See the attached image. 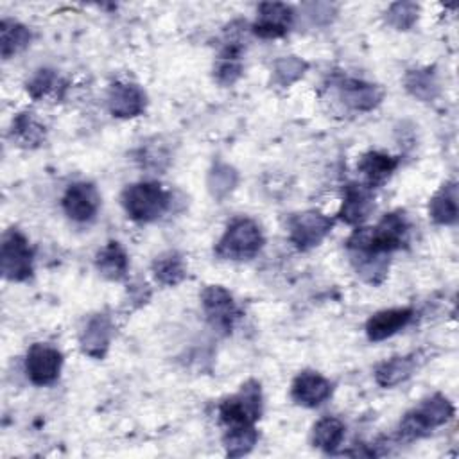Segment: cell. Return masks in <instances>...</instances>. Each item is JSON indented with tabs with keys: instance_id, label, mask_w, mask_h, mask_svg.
<instances>
[{
	"instance_id": "f1b7e54d",
	"label": "cell",
	"mask_w": 459,
	"mask_h": 459,
	"mask_svg": "<svg viewBox=\"0 0 459 459\" xmlns=\"http://www.w3.org/2000/svg\"><path fill=\"white\" fill-rule=\"evenodd\" d=\"M307 68V65L290 56V57H283L281 61L276 63V77L283 82V84H289L292 81H296L299 75H303V70Z\"/></svg>"
},
{
	"instance_id": "ba28073f",
	"label": "cell",
	"mask_w": 459,
	"mask_h": 459,
	"mask_svg": "<svg viewBox=\"0 0 459 459\" xmlns=\"http://www.w3.org/2000/svg\"><path fill=\"white\" fill-rule=\"evenodd\" d=\"M201 303L210 325L217 330L230 332L238 317V308L231 294L221 285H210L201 294Z\"/></svg>"
},
{
	"instance_id": "d6986e66",
	"label": "cell",
	"mask_w": 459,
	"mask_h": 459,
	"mask_svg": "<svg viewBox=\"0 0 459 459\" xmlns=\"http://www.w3.org/2000/svg\"><path fill=\"white\" fill-rule=\"evenodd\" d=\"M99 273L108 280H122L127 273V255L118 242H108L95 256Z\"/></svg>"
},
{
	"instance_id": "9a60e30c",
	"label": "cell",
	"mask_w": 459,
	"mask_h": 459,
	"mask_svg": "<svg viewBox=\"0 0 459 459\" xmlns=\"http://www.w3.org/2000/svg\"><path fill=\"white\" fill-rule=\"evenodd\" d=\"M111 321L106 314H97L93 316L82 333H81V348L86 355L93 357V359H102L104 353L109 348V341H111Z\"/></svg>"
},
{
	"instance_id": "277c9868",
	"label": "cell",
	"mask_w": 459,
	"mask_h": 459,
	"mask_svg": "<svg viewBox=\"0 0 459 459\" xmlns=\"http://www.w3.org/2000/svg\"><path fill=\"white\" fill-rule=\"evenodd\" d=\"M262 412V391L260 384L255 380L246 382L240 391L230 398H226L219 405L221 421L226 429L237 427H251L260 418Z\"/></svg>"
},
{
	"instance_id": "9c48e42d",
	"label": "cell",
	"mask_w": 459,
	"mask_h": 459,
	"mask_svg": "<svg viewBox=\"0 0 459 459\" xmlns=\"http://www.w3.org/2000/svg\"><path fill=\"white\" fill-rule=\"evenodd\" d=\"M294 22V11L281 2H265L258 5L253 32L260 38H281L289 32Z\"/></svg>"
},
{
	"instance_id": "2e32d148",
	"label": "cell",
	"mask_w": 459,
	"mask_h": 459,
	"mask_svg": "<svg viewBox=\"0 0 459 459\" xmlns=\"http://www.w3.org/2000/svg\"><path fill=\"white\" fill-rule=\"evenodd\" d=\"M396 167L398 158L378 151H369L359 160V170L364 176L368 186H378L385 183Z\"/></svg>"
},
{
	"instance_id": "ffe728a7",
	"label": "cell",
	"mask_w": 459,
	"mask_h": 459,
	"mask_svg": "<svg viewBox=\"0 0 459 459\" xmlns=\"http://www.w3.org/2000/svg\"><path fill=\"white\" fill-rule=\"evenodd\" d=\"M429 213L437 224H454L457 221V188L455 183L443 185L429 203Z\"/></svg>"
},
{
	"instance_id": "cb8c5ba5",
	"label": "cell",
	"mask_w": 459,
	"mask_h": 459,
	"mask_svg": "<svg viewBox=\"0 0 459 459\" xmlns=\"http://www.w3.org/2000/svg\"><path fill=\"white\" fill-rule=\"evenodd\" d=\"M152 274L163 285H178L186 276V267L178 253L169 251L156 256L152 262Z\"/></svg>"
},
{
	"instance_id": "8fae6325",
	"label": "cell",
	"mask_w": 459,
	"mask_h": 459,
	"mask_svg": "<svg viewBox=\"0 0 459 459\" xmlns=\"http://www.w3.org/2000/svg\"><path fill=\"white\" fill-rule=\"evenodd\" d=\"M290 394L299 405L317 407L332 394V384L316 371H303L294 378Z\"/></svg>"
},
{
	"instance_id": "4fadbf2b",
	"label": "cell",
	"mask_w": 459,
	"mask_h": 459,
	"mask_svg": "<svg viewBox=\"0 0 459 459\" xmlns=\"http://www.w3.org/2000/svg\"><path fill=\"white\" fill-rule=\"evenodd\" d=\"M109 111L120 118H131L145 109V93L133 82H115L108 95Z\"/></svg>"
},
{
	"instance_id": "e0dca14e",
	"label": "cell",
	"mask_w": 459,
	"mask_h": 459,
	"mask_svg": "<svg viewBox=\"0 0 459 459\" xmlns=\"http://www.w3.org/2000/svg\"><path fill=\"white\" fill-rule=\"evenodd\" d=\"M341 88H342L344 102L359 111L373 109L382 100V90L369 82L348 79L342 82Z\"/></svg>"
},
{
	"instance_id": "6da1fadb",
	"label": "cell",
	"mask_w": 459,
	"mask_h": 459,
	"mask_svg": "<svg viewBox=\"0 0 459 459\" xmlns=\"http://www.w3.org/2000/svg\"><path fill=\"white\" fill-rule=\"evenodd\" d=\"M122 204L127 217H131L133 221L151 222L160 219L167 212L170 197L161 185L152 181H142L129 185L122 192Z\"/></svg>"
},
{
	"instance_id": "7a4b0ae2",
	"label": "cell",
	"mask_w": 459,
	"mask_h": 459,
	"mask_svg": "<svg viewBox=\"0 0 459 459\" xmlns=\"http://www.w3.org/2000/svg\"><path fill=\"white\" fill-rule=\"evenodd\" d=\"M264 246L260 226L247 219L238 217L231 221L215 246V255L224 260H249Z\"/></svg>"
},
{
	"instance_id": "3957f363",
	"label": "cell",
	"mask_w": 459,
	"mask_h": 459,
	"mask_svg": "<svg viewBox=\"0 0 459 459\" xmlns=\"http://www.w3.org/2000/svg\"><path fill=\"white\" fill-rule=\"evenodd\" d=\"M454 416V405L443 394L423 400L416 409L409 411L400 421V436L403 439H418L445 425Z\"/></svg>"
},
{
	"instance_id": "f546056e",
	"label": "cell",
	"mask_w": 459,
	"mask_h": 459,
	"mask_svg": "<svg viewBox=\"0 0 459 459\" xmlns=\"http://www.w3.org/2000/svg\"><path fill=\"white\" fill-rule=\"evenodd\" d=\"M56 84V75L50 70H38L32 79L27 82V91L34 97L39 99L47 91H50Z\"/></svg>"
},
{
	"instance_id": "8992f818",
	"label": "cell",
	"mask_w": 459,
	"mask_h": 459,
	"mask_svg": "<svg viewBox=\"0 0 459 459\" xmlns=\"http://www.w3.org/2000/svg\"><path fill=\"white\" fill-rule=\"evenodd\" d=\"M333 221L316 210L296 213L289 221V238L299 249H310L317 246L332 230Z\"/></svg>"
},
{
	"instance_id": "7402d4cb",
	"label": "cell",
	"mask_w": 459,
	"mask_h": 459,
	"mask_svg": "<svg viewBox=\"0 0 459 459\" xmlns=\"http://www.w3.org/2000/svg\"><path fill=\"white\" fill-rule=\"evenodd\" d=\"M344 437V425L339 418L325 416L321 418L312 430V441L317 448L325 452H333Z\"/></svg>"
},
{
	"instance_id": "4dcf8cb0",
	"label": "cell",
	"mask_w": 459,
	"mask_h": 459,
	"mask_svg": "<svg viewBox=\"0 0 459 459\" xmlns=\"http://www.w3.org/2000/svg\"><path fill=\"white\" fill-rule=\"evenodd\" d=\"M235 185V172L230 167H215V170L212 172V179H210V186L212 192L215 195H222L226 192H230Z\"/></svg>"
},
{
	"instance_id": "5b68a950",
	"label": "cell",
	"mask_w": 459,
	"mask_h": 459,
	"mask_svg": "<svg viewBox=\"0 0 459 459\" xmlns=\"http://www.w3.org/2000/svg\"><path fill=\"white\" fill-rule=\"evenodd\" d=\"M0 269L4 278L11 281H23L32 276V249L25 235L14 228L2 238Z\"/></svg>"
},
{
	"instance_id": "44dd1931",
	"label": "cell",
	"mask_w": 459,
	"mask_h": 459,
	"mask_svg": "<svg viewBox=\"0 0 459 459\" xmlns=\"http://www.w3.org/2000/svg\"><path fill=\"white\" fill-rule=\"evenodd\" d=\"M416 369L414 357H393L382 362L375 371V380L382 387H393L403 380H407Z\"/></svg>"
},
{
	"instance_id": "52a82bcc",
	"label": "cell",
	"mask_w": 459,
	"mask_h": 459,
	"mask_svg": "<svg viewBox=\"0 0 459 459\" xmlns=\"http://www.w3.org/2000/svg\"><path fill=\"white\" fill-rule=\"evenodd\" d=\"M63 366V355L48 344L36 342L29 348L25 359V371L32 384L50 385L57 380Z\"/></svg>"
},
{
	"instance_id": "5bb4252c",
	"label": "cell",
	"mask_w": 459,
	"mask_h": 459,
	"mask_svg": "<svg viewBox=\"0 0 459 459\" xmlns=\"http://www.w3.org/2000/svg\"><path fill=\"white\" fill-rule=\"evenodd\" d=\"M412 317V308L398 307V308H385L373 314L366 323V333L369 341H384L402 330Z\"/></svg>"
},
{
	"instance_id": "83f0119b",
	"label": "cell",
	"mask_w": 459,
	"mask_h": 459,
	"mask_svg": "<svg viewBox=\"0 0 459 459\" xmlns=\"http://www.w3.org/2000/svg\"><path fill=\"white\" fill-rule=\"evenodd\" d=\"M407 90L421 99H429L432 97V90L436 88V82L432 79L430 72H411L407 75Z\"/></svg>"
},
{
	"instance_id": "7c38bea8",
	"label": "cell",
	"mask_w": 459,
	"mask_h": 459,
	"mask_svg": "<svg viewBox=\"0 0 459 459\" xmlns=\"http://www.w3.org/2000/svg\"><path fill=\"white\" fill-rule=\"evenodd\" d=\"M373 210V192L371 186L360 183H350L344 188L342 206L339 210V217L346 224H360L369 217Z\"/></svg>"
},
{
	"instance_id": "30bf717a",
	"label": "cell",
	"mask_w": 459,
	"mask_h": 459,
	"mask_svg": "<svg viewBox=\"0 0 459 459\" xmlns=\"http://www.w3.org/2000/svg\"><path fill=\"white\" fill-rule=\"evenodd\" d=\"M63 210L65 213L77 222L91 221L99 210L100 197L97 188L91 183L79 181L66 188L63 195Z\"/></svg>"
},
{
	"instance_id": "4316f807",
	"label": "cell",
	"mask_w": 459,
	"mask_h": 459,
	"mask_svg": "<svg viewBox=\"0 0 459 459\" xmlns=\"http://www.w3.org/2000/svg\"><path fill=\"white\" fill-rule=\"evenodd\" d=\"M387 22L398 30H407L418 18V5L411 2H396L389 7Z\"/></svg>"
},
{
	"instance_id": "ac0fdd59",
	"label": "cell",
	"mask_w": 459,
	"mask_h": 459,
	"mask_svg": "<svg viewBox=\"0 0 459 459\" xmlns=\"http://www.w3.org/2000/svg\"><path fill=\"white\" fill-rule=\"evenodd\" d=\"M242 45L237 39H228L224 48L221 50L215 68H213V75L217 79V82L228 86L233 84L242 70Z\"/></svg>"
},
{
	"instance_id": "603a6c76",
	"label": "cell",
	"mask_w": 459,
	"mask_h": 459,
	"mask_svg": "<svg viewBox=\"0 0 459 459\" xmlns=\"http://www.w3.org/2000/svg\"><path fill=\"white\" fill-rule=\"evenodd\" d=\"M30 41V32L25 25L14 20H2L0 23V47L4 59L23 50Z\"/></svg>"
},
{
	"instance_id": "d4e9b609",
	"label": "cell",
	"mask_w": 459,
	"mask_h": 459,
	"mask_svg": "<svg viewBox=\"0 0 459 459\" xmlns=\"http://www.w3.org/2000/svg\"><path fill=\"white\" fill-rule=\"evenodd\" d=\"M258 439V434L255 427H237V429H226L224 434V446L226 454L231 457H238L247 454Z\"/></svg>"
},
{
	"instance_id": "484cf974",
	"label": "cell",
	"mask_w": 459,
	"mask_h": 459,
	"mask_svg": "<svg viewBox=\"0 0 459 459\" xmlns=\"http://www.w3.org/2000/svg\"><path fill=\"white\" fill-rule=\"evenodd\" d=\"M13 136L22 145H38L45 138V129L29 113H22L13 122Z\"/></svg>"
}]
</instances>
